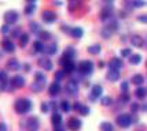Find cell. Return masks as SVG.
Masks as SVG:
<instances>
[{
	"label": "cell",
	"instance_id": "cell-10",
	"mask_svg": "<svg viewBox=\"0 0 147 131\" xmlns=\"http://www.w3.org/2000/svg\"><path fill=\"white\" fill-rule=\"evenodd\" d=\"M43 19H44L47 23H52V22H55V19H57V14L54 13V11H44L43 13Z\"/></svg>",
	"mask_w": 147,
	"mask_h": 131
},
{
	"label": "cell",
	"instance_id": "cell-24",
	"mask_svg": "<svg viewBox=\"0 0 147 131\" xmlns=\"http://www.w3.org/2000/svg\"><path fill=\"white\" fill-rule=\"evenodd\" d=\"M100 45L99 44H94V45H91L90 48H88V52H90L91 55H98L99 52H100Z\"/></svg>",
	"mask_w": 147,
	"mask_h": 131
},
{
	"label": "cell",
	"instance_id": "cell-20",
	"mask_svg": "<svg viewBox=\"0 0 147 131\" xmlns=\"http://www.w3.org/2000/svg\"><path fill=\"white\" fill-rule=\"evenodd\" d=\"M70 36L74 38L83 37V29L81 27H73V29H70Z\"/></svg>",
	"mask_w": 147,
	"mask_h": 131
},
{
	"label": "cell",
	"instance_id": "cell-41",
	"mask_svg": "<svg viewBox=\"0 0 147 131\" xmlns=\"http://www.w3.org/2000/svg\"><path fill=\"white\" fill-rule=\"evenodd\" d=\"M138 19H139L140 22H143V23H147V14H143V15H139V17H138Z\"/></svg>",
	"mask_w": 147,
	"mask_h": 131
},
{
	"label": "cell",
	"instance_id": "cell-3",
	"mask_svg": "<svg viewBox=\"0 0 147 131\" xmlns=\"http://www.w3.org/2000/svg\"><path fill=\"white\" fill-rule=\"evenodd\" d=\"M38 127H40V122L36 116H32L26 120V128L28 131H38Z\"/></svg>",
	"mask_w": 147,
	"mask_h": 131
},
{
	"label": "cell",
	"instance_id": "cell-13",
	"mask_svg": "<svg viewBox=\"0 0 147 131\" xmlns=\"http://www.w3.org/2000/svg\"><path fill=\"white\" fill-rule=\"evenodd\" d=\"M7 68L11 70V71H17V70L21 68V64L17 59H10L8 62H7Z\"/></svg>",
	"mask_w": 147,
	"mask_h": 131
},
{
	"label": "cell",
	"instance_id": "cell-32",
	"mask_svg": "<svg viewBox=\"0 0 147 131\" xmlns=\"http://www.w3.org/2000/svg\"><path fill=\"white\" fill-rule=\"evenodd\" d=\"M61 108H62V111L63 112H69L71 109V105L69 101H62V104H61Z\"/></svg>",
	"mask_w": 147,
	"mask_h": 131
},
{
	"label": "cell",
	"instance_id": "cell-21",
	"mask_svg": "<svg viewBox=\"0 0 147 131\" xmlns=\"http://www.w3.org/2000/svg\"><path fill=\"white\" fill-rule=\"evenodd\" d=\"M143 82H144V78H143V75L136 74V75H134V76H132V83H135V85L140 86V85H143Z\"/></svg>",
	"mask_w": 147,
	"mask_h": 131
},
{
	"label": "cell",
	"instance_id": "cell-45",
	"mask_svg": "<svg viewBox=\"0 0 147 131\" xmlns=\"http://www.w3.org/2000/svg\"><path fill=\"white\" fill-rule=\"evenodd\" d=\"M132 6H135V7H142V6H144V1H134V3H132Z\"/></svg>",
	"mask_w": 147,
	"mask_h": 131
},
{
	"label": "cell",
	"instance_id": "cell-31",
	"mask_svg": "<svg viewBox=\"0 0 147 131\" xmlns=\"http://www.w3.org/2000/svg\"><path fill=\"white\" fill-rule=\"evenodd\" d=\"M34 51L36 52H44V44L41 43V41H34Z\"/></svg>",
	"mask_w": 147,
	"mask_h": 131
},
{
	"label": "cell",
	"instance_id": "cell-47",
	"mask_svg": "<svg viewBox=\"0 0 147 131\" xmlns=\"http://www.w3.org/2000/svg\"><path fill=\"white\" fill-rule=\"evenodd\" d=\"M74 109H76V111H80V108H81V106H83V104H80V102H76V104H74Z\"/></svg>",
	"mask_w": 147,
	"mask_h": 131
},
{
	"label": "cell",
	"instance_id": "cell-16",
	"mask_svg": "<svg viewBox=\"0 0 147 131\" xmlns=\"http://www.w3.org/2000/svg\"><path fill=\"white\" fill-rule=\"evenodd\" d=\"M122 66H124V64H122V60L118 59V57L111 59V62H110V68L111 70H120Z\"/></svg>",
	"mask_w": 147,
	"mask_h": 131
},
{
	"label": "cell",
	"instance_id": "cell-52",
	"mask_svg": "<svg viewBox=\"0 0 147 131\" xmlns=\"http://www.w3.org/2000/svg\"><path fill=\"white\" fill-rule=\"evenodd\" d=\"M55 131H63V130H62V128H57V130H55Z\"/></svg>",
	"mask_w": 147,
	"mask_h": 131
},
{
	"label": "cell",
	"instance_id": "cell-34",
	"mask_svg": "<svg viewBox=\"0 0 147 131\" xmlns=\"http://www.w3.org/2000/svg\"><path fill=\"white\" fill-rule=\"evenodd\" d=\"M47 78L43 72H36V82H41V83H45Z\"/></svg>",
	"mask_w": 147,
	"mask_h": 131
},
{
	"label": "cell",
	"instance_id": "cell-25",
	"mask_svg": "<svg viewBox=\"0 0 147 131\" xmlns=\"http://www.w3.org/2000/svg\"><path fill=\"white\" fill-rule=\"evenodd\" d=\"M45 83H41V82H33V85H32V90L33 92H36V93H38V92H41L43 90V87H44Z\"/></svg>",
	"mask_w": 147,
	"mask_h": 131
},
{
	"label": "cell",
	"instance_id": "cell-39",
	"mask_svg": "<svg viewBox=\"0 0 147 131\" xmlns=\"http://www.w3.org/2000/svg\"><path fill=\"white\" fill-rule=\"evenodd\" d=\"M121 55L122 56H131L132 55V51L129 49V48H125V49L121 51Z\"/></svg>",
	"mask_w": 147,
	"mask_h": 131
},
{
	"label": "cell",
	"instance_id": "cell-33",
	"mask_svg": "<svg viewBox=\"0 0 147 131\" xmlns=\"http://www.w3.org/2000/svg\"><path fill=\"white\" fill-rule=\"evenodd\" d=\"M38 37H40V40H48V38L51 37V34H50V31H38Z\"/></svg>",
	"mask_w": 147,
	"mask_h": 131
},
{
	"label": "cell",
	"instance_id": "cell-40",
	"mask_svg": "<svg viewBox=\"0 0 147 131\" xmlns=\"http://www.w3.org/2000/svg\"><path fill=\"white\" fill-rule=\"evenodd\" d=\"M41 111H43L44 113H47L48 111H50V105H48L47 102H43V104H41Z\"/></svg>",
	"mask_w": 147,
	"mask_h": 131
},
{
	"label": "cell",
	"instance_id": "cell-51",
	"mask_svg": "<svg viewBox=\"0 0 147 131\" xmlns=\"http://www.w3.org/2000/svg\"><path fill=\"white\" fill-rule=\"evenodd\" d=\"M25 70L26 71H30V66H29V64H25Z\"/></svg>",
	"mask_w": 147,
	"mask_h": 131
},
{
	"label": "cell",
	"instance_id": "cell-22",
	"mask_svg": "<svg viewBox=\"0 0 147 131\" xmlns=\"http://www.w3.org/2000/svg\"><path fill=\"white\" fill-rule=\"evenodd\" d=\"M74 55H76V49L74 48H71V47H69V48H66L65 49V59H69L70 60L71 57H74Z\"/></svg>",
	"mask_w": 147,
	"mask_h": 131
},
{
	"label": "cell",
	"instance_id": "cell-29",
	"mask_svg": "<svg viewBox=\"0 0 147 131\" xmlns=\"http://www.w3.org/2000/svg\"><path fill=\"white\" fill-rule=\"evenodd\" d=\"M19 43H21V47H26V44L29 43V34H28V33H24V34L19 37Z\"/></svg>",
	"mask_w": 147,
	"mask_h": 131
},
{
	"label": "cell",
	"instance_id": "cell-7",
	"mask_svg": "<svg viewBox=\"0 0 147 131\" xmlns=\"http://www.w3.org/2000/svg\"><path fill=\"white\" fill-rule=\"evenodd\" d=\"M38 66L43 67L44 70H47V71L52 70V62L48 57H40V59H38Z\"/></svg>",
	"mask_w": 147,
	"mask_h": 131
},
{
	"label": "cell",
	"instance_id": "cell-12",
	"mask_svg": "<svg viewBox=\"0 0 147 131\" xmlns=\"http://www.w3.org/2000/svg\"><path fill=\"white\" fill-rule=\"evenodd\" d=\"M61 63H62V66H63L65 71H69V72H71L73 70L76 68V67H74V63L71 62V60H69V59H65V57H62V59H61Z\"/></svg>",
	"mask_w": 147,
	"mask_h": 131
},
{
	"label": "cell",
	"instance_id": "cell-43",
	"mask_svg": "<svg viewBox=\"0 0 147 131\" xmlns=\"http://www.w3.org/2000/svg\"><path fill=\"white\" fill-rule=\"evenodd\" d=\"M121 90L122 92H128V82L127 81H124L121 83Z\"/></svg>",
	"mask_w": 147,
	"mask_h": 131
},
{
	"label": "cell",
	"instance_id": "cell-5",
	"mask_svg": "<svg viewBox=\"0 0 147 131\" xmlns=\"http://www.w3.org/2000/svg\"><path fill=\"white\" fill-rule=\"evenodd\" d=\"M92 68H94V66L90 60H83L78 64V71L81 74H90V72H92Z\"/></svg>",
	"mask_w": 147,
	"mask_h": 131
},
{
	"label": "cell",
	"instance_id": "cell-19",
	"mask_svg": "<svg viewBox=\"0 0 147 131\" xmlns=\"http://www.w3.org/2000/svg\"><path fill=\"white\" fill-rule=\"evenodd\" d=\"M113 27H110V26H105L102 29V31H100V36H102L103 38H110L111 37V34H113Z\"/></svg>",
	"mask_w": 147,
	"mask_h": 131
},
{
	"label": "cell",
	"instance_id": "cell-2",
	"mask_svg": "<svg viewBox=\"0 0 147 131\" xmlns=\"http://www.w3.org/2000/svg\"><path fill=\"white\" fill-rule=\"evenodd\" d=\"M131 123H132V118L129 116L128 113H122V115H120L118 118H117V124L120 126V127H129L131 126Z\"/></svg>",
	"mask_w": 147,
	"mask_h": 131
},
{
	"label": "cell",
	"instance_id": "cell-23",
	"mask_svg": "<svg viewBox=\"0 0 147 131\" xmlns=\"http://www.w3.org/2000/svg\"><path fill=\"white\" fill-rule=\"evenodd\" d=\"M102 92H103V87L100 86V85L92 86V97H99V96H102Z\"/></svg>",
	"mask_w": 147,
	"mask_h": 131
},
{
	"label": "cell",
	"instance_id": "cell-50",
	"mask_svg": "<svg viewBox=\"0 0 147 131\" xmlns=\"http://www.w3.org/2000/svg\"><path fill=\"white\" fill-rule=\"evenodd\" d=\"M138 108H139V105H138V104H132V111H138Z\"/></svg>",
	"mask_w": 147,
	"mask_h": 131
},
{
	"label": "cell",
	"instance_id": "cell-44",
	"mask_svg": "<svg viewBox=\"0 0 147 131\" xmlns=\"http://www.w3.org/2000/svg\"><path fill=\"white\" fill-rule=\"evenodd\" d=\"M13 36L14 37H21V36H22V34H21V29H15V30H13Z\"/></svg>",
	"mask_w": 147,
	"mask_h": 131
},
{
	"label": "cell",
	"instance_id": "cell-26",
	"mask_svg": "<svg viewBox=\"0 0 147 131\" xmlns=\"http://www.w3.org/2000/svg\"><path fill=\"white\" fill-rule=\"evenodd\" d=\"M99 128H100V131H113V124L109 122H103V123H100Z\"/></svg>",
	"mask_w": 147,
	"mask_h": 131
},
{
	"label": "cell",
	"instance_id": "cell-49",
	"mask_svg": "<svg viewBox=\"0 0 147 131\" xmlns=\"http://www.w3.org/2000/svg\"><path fill=\"white\" fill-rule=\"evenodd\" d=\"M0 131H7V126L4 123H0Z\"/></svg>",
	"mask_w": 147,
	"mask_h": 131
},
{
	"label": "cell",
	"instance_id": "cell-30",
	"mask_svg": "<svg viewBox=\"0 0 147 131\" xmlns=\"http://www.w3.org/2000/svg\"><path fill=\"white\" fill-rule=\"evenodd\" d=\"M136 97L138 98H144L146 97V89L144 87H138L136 89Z\"/></svg>",
	"mask_w": 147,
	"mask_h": 131
},
{
	"label": "cell",
	"instance_id": "cell-48",
	"mask_svg": "<svg viewBox=\"0 0 147 131\" xmlns=\"http://www.w3.org/2000/svg\"><path fill=\"white\" fill-rule=\"evenodd\" d=\"M1 31H3L4 34H7V33L10 31V30H8V26H7V25H4V26H3V27H1Z\"/></svg>",
	"mask_w": 147,
	"mask_h": 131
},
{
	"label": "cell",
	"instance_id": "cell-17",
	"mask_svg": "<svg viewBox=\"0 0 147 131\" xmlns=\"http://www.w3.org/2000/svg\"><path fill=\"white\" fill-rule=\"evenodd\" d=\"M107 78H109V81H118L120 79V71L118 70H111L110 68V71L107 72Z\"/></svg>",
	"mask_w": 147,
	"mask_h": 131
},
{
	"label": "cell",
	"instance_id": "cell-4",
	"mask_svg": "<svg viewBox=\"0 0 147 131\" xmlns=\"http://www.w3.org/2000/svg\"><path fill=\"white\" fill-rule=\"evenodd\" d=\"M19 15L17 11H14V10H10V11H7L6 14H4V21H6L7 25H13V23H15L17 21H18Z\"/></svg>",
	"mask_w": 147,
	"mask_h": 131
},
{
	"label": "cell",
	"instance_id": "cell-27",
	"mask_svg": "<svg viewBox=\"0 0 147 131\" xmlns=\"http://www.w3.org/2000/svg\"><path fill=\"white\" fill-rule=\"evenodd\" d=\"M129 62L132 63V64H139V63L142 62V56H140V55H138V53L131 55V57H129Z\"/></svg>",
	"mask_w": 147,
	"mask_h": 131
},
{
	"label": "cell",
	"instance_id": "cell-37",
	"mask_svg": "<svg viewBox=\"0 0 147 131\" xmlns=\"http://www.w3.org/2000/svg\"><path fill=\"white\" fill-rule=\"evenodd\" d=\"M78 112L81 113V115H83V116H87V115H88V113H90V109H88V106L83 105V106H81V108H80V111H78Z\"/></svg>",
	"mask_w": 147,
	"mask_h": 131
},
{
	"label": "cell",
	"instance_id": "cell-36",
	"mask_svg": "<svg viewBox=\"0 0 147 131\" xmlns=\"http://www.w3.org/2000/svg\"><path fill=\"white\" fill-rule=\"evenodd\" d=\"M100 102H102V105H110L111 102H113V100H111V97H109V96H106V97H102V100H100Z\"/></svg>",
	"mask_w": 147,
	"mask_h": 131
},
{
	"label": "cell",
	"instance_id": "cell-8",
	"mask_svg": "<svg viewBox=\"0 0 147 131\" xmlns=\"http://www.w3.org/2000/svg\"><path fill=\"white\" fill-rule=\"evenodd\" d=\"M24 85H25V78L24 76H21V75L13 76V79H11V86L13 87H22Z\"/></svg>",
	"mask_w": 147,
	"mask_h": 131
},
{
	"label": "cell",
	"instance_id": "cell-35",
	"mask_svg": "<svg viewBox=\"0 0 147 131\" xmlns=\"http://www.w3.org/2000/svg\"><path fill=\"white\" fill-rule=\"evenodd\" d=\"M34 10H36V4H34V3H30V4H28V6H26L25 13L29 15V14H32Z\"/></svg>",
	"mask_w": 147,
	"mask_h": 131
},
{
	"label": "cell",
	"instance_id": "cell-14",
	"mask_svg": "<svg viewBox=\"0 0 147 131\" xmlns=\"http://www.w3.org/2000/svg\"><path fill=\"white\" fill-rule=\"evenodd\" d=\"M1 47H3V49L7 51V52H14V49H15L14 43L10 41V40H3V41H1Z\"/></svg>",
	"mask_w": 147,
	"mask_h": 131
},
{
	"label": "cell",
	"instance_id": "cell-18",
	"mask_svg": "<svg viewBox=\"0 0 147 131\" xmlns=\"http://www.w3.org/2000/svg\"><path fill=\"white\" fill-rule=\"evenodd\" d=\"M58 47L55 43H51V44H47V47H44V52L47 55H54L55 52H57Z\"/></svg>",
	"mask_w": 147,
	"mask_h": 131
},
{
	"label": "cell",
	"instance_id": "cell-28",
	"mask_svg": "<svg viewBox=\"0 0 147 131\" xmlns=\"http://www.w3.org/2000/svg\"><path fill=\"white\" fill-rule=\"evenodd\" d=\"M52 123H54V124L55 126H58V124H61V123H62V116H61V115H59V113L58 112H55L54 113V115H52Z\"/></svg>",
	"mask_w": 147,
	"mask_h": 131
},
{
	"label": "cell",
	"instance_id": "cell-9",
	"mask_svg": "<svg viewBox=\"0 0 147 131\" xmlns=\"http://www.w3.org/2000/svg\"><path fill=\"white\" fill-rule=\"evenodd\" d=\"M66 90H67L69 94H76L77 92H78V85H77V82L70 79V81L67 82V85H66Z\"/></svg>",
	"mask_w": 147,
	"mask_h": 131
},
{
	"label": "cell",
	"instance_id": "cell-46",
	"mask_svg": "<svg viewBox=\"0 0 147 131\" xmlns=\"http://www.w3.org/2000/svg\"><path fill=\"white\" fill-rule=\"evenodd\" d=\"M30 29H32L33 31L38 30V25H36V23H32V25H30ZM38 31H40V30H38Z\"/></svg>",
	"mask_w": 147,
	"mask_h": 131
},
{
	"label": "cell",
	"instance_id": "cell-11",
	"mask_svg": "<svg viewBox=\"0 0 147 131\" xmlns=\"http://www.w3.org/2000/svg\"><path fill=\"white\" fill-rule=\"evenodd\" d=\"M131 43L134 47H138V48H142L143 45H144V40L143 37H140L139 34H134L132 37H131Z\"/></svg>",
	"mask_w": 147,
	"mask_h": 131
},
{
	"label": "cell",
	"instance_id": "cell-42",
	"mask_svg": "<svg viewBox=\"0 0 147 131\" xmlns=\"http://www.w3.org/2000/svg\"><path fill=\"white\" fill-rule=\"evenodd\" d=\"M7 81V74L4 71H0V82H6Z\"/></svg>",
	"mask_w": 147,
	"mask_h": 131
},
{
	"label": "cell",
	"instance_id": "cell-6",
	"mask_svg": "<svg viewBox=\"0 0 147 131\" xmlns=\"http://www.w3.org/2000/svg\"><path fill=\"white\" fill-rule=\"evenodd\" d=\"M67 127H69L71 131L80 130V127H81V122H80V119H77V118H70L69 120H67Z\"/></svg>",
	"mask_w": 147,
	"mask_h": 131
},
{
	"label": "cell",
	"instance_id": "cell-15",
	"mask_svg": "<svg viewBox=\"0 0 147 131\" xmlns=\"http://www.w3.org/2000/svg\"><path fill=\"white\" fill-rule=\"evenodd\" d=\"M48 92L51 96H57L59 92H61V85H59V82H52L50 87H48Z\"/></svg>",
	"mask_w": 147,
	"mask_h": 131
},
{
	"label": "cell",
	"instance_id": "cell-38",
	"mask_svg": "<svg viewBox=\"0 0 147 131\" xmlns=\"http://www.w3.org/2000/svg\"><path fill=\"white\" fill-rule=\"evenodd\" d=\"M63 75H65V71H57V72H55V78H57V82L61 81V79L63 78Z\"/></svg>",
	"mask_w": 147,
	"mask_h": 131
},
{
	"label": "cell",
	"instance_id": "cell-1",
	"mask_svg": "<svg viewBox=\"0 0 147 131\" xmlns=\"http://www.w3.org/2000/svg\"><path fill=\"white\" fill-rule=\"evenodd\" d=\"M32 109V101L28 98H19L15 101V111L17 113H26Z\"/></svg>",
	"mask_w": 147,
	"mask_h": 131
}]
</instances>
